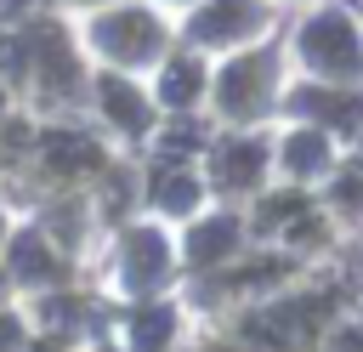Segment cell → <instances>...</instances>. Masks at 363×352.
I'll return each mask as SVG.
<instances>
[{
  "mask_svg": "<svg viewBox=\"0 0 363 352\" xmlns=\"http://www.w3.org/2000/svg\"><path fill=\"white\" fill-rule=\"evenodd\" d=\"M301 51H306V62L323 68V74H357V62H363L357 34H352V23H346L340 11L312 17V23L301 28Z\"/></svg>",
  "mask_w": 363,
  "mask_h": 352,
  "instance_id": "1",
  "label": "cell"
},
{
  "mask_svg": "<svg viewBox=\"0 0 363 352\" xmlns=\"http://www.w3.org/2000/svg\"><path fill=\"white\" fill-rule=\"evenodd\" d=\"M45 153H51L57 170H85V165H96V148H91L85 136H51Z\"/></svg>",
  "mask_w": 363,
  "mask_h": 352,
  "instance_id": "6",
  "label": "cell"
},
{
  "mask_svg": "<svg viewBox=\"0 0 363 352\" xmlns=\"http://www.w3.org/2000/svg\"><path fill=\"white\" fill-rule=\"evenodd\" d=\"M233 238H238V227H233V221H210V227H199V233H193V255H199V261H216Z\"/></svg>",
  "mask_w": 363,
  "mask_h": 352,
  "instance_id": "7",
  "label": "cell"
},
{
  "mask_svg": "<svg viewBox=\"0 0 363 352\" xmlns=\"http://www.w3.org/2000/svg\"><path fill=\"white\" fill-rule=\"evenodd\" d=\"M34 40H40V62H45V79H51V85H74V57H68L62 34H57V28H34Z\"/></svg>",
  "mask_w": 363,
  "mask_h": 352,
  "instance_id": "4",
  "label": "cell"
},
{
  "mask_svg": "<svg viewBox=\"0 0 363 352\" xmlns=\"http://www.w3.org/2000/svg\"><path fill=\"white\" fill-rule=\"evenodd\" d=\"M130 255H136V267H142V273L164 267V244H159L153 233H136V238H130Z\"/></svg>",
  "mask_w": 363,
  "mask_h": 352,
  "instance_id": "12",
  "label": "cell"
},
{
  "mask_svg": "<svg viewBox=\"0 0 363 352\" xmlns=\"http://www.w3.org/2000/svg\"><path fill=\"white\" fill-rule=\"evenodd\" d=\"M261 97V62L250 57V62H233L227 68V79H221V102L227 108H244V102H255Z\"/></svg>",
  "mask_w": 363,
  "mask_h": 352,
  "instance_id": "5",
  "label": "cell"
},
{
  "mask_svg": "<svg viewBox=\"0 0 363 352\" xmlns=\"http://www.w3.org/2000/svg\"><path fill=\"white\" fill-rule=\"evenodd\" d=\"M199 85H204V74H199L193 62H176V68H170V79H164V102H187Z\"/></svg>",
  "mask_w": 363,
  "mask_h": 352,
  "instance_id": "9",
  "label": "cell"
},
{
  "mask_svg": "<svg viewBox=\"0 0 363 352\" xmlns=\"http://www.w3.org/2000/svg\"><path fill=\"white\" fill-rule=\"evenodd\" d=\"M261 170V148L255 142H238L233 153H227V182H250Z\"/></svg>",
  "mask_w": 363,
  "mask_h": 352,
  "instance_id": "11",
  "label": "cell"
},
{
  "mask_svg": "<svg viewBox=\"0 0 363 352\" xmlns=\"http://www.w3.org/2000/svg\"><path fill=\"white\" fill-rule=\"evenodd\" d=\"M164 329H170V318H164V312H142V318H136V341H142V346H159V341H164Z\"/></svg>",
  "mask_w": 363,
  "mask_h": 352,
  "instance_id": "14",
  "label": "cell"
},
{
  "mask_svg": "<svg viewBox=\"0 0 363 352\" xmlns=\"http://www.w3.org/2000/svg\"><path fill=\"white\" fill-rule=\"evenodd\" d=\"M17 273H28V278H45L51 273V261H45V250L28 238V244H17Z\"/></svg>",
  "mask_w": 363,
  "mask_h": 352,
  "instance_id": "13",
  "label": "cell"
},
{
  "mask_svg": "<svg viewBox=\"0 0 363 352\" xmlns=\"http://www.w3.org/2000/svg\"><path fill=\"white\" fill-rule=\"evenodd\" d=\"M289 165H295V170H318V165H323V136H312V131L289 136Z\"/></svg>",
  "mask_w": 363,
  "mask_h": 352,
  "instance_id": "10",
  "label": "cell"
},
{
  "mask_svg": "<svg viewBox=\"0 0 363 352\" xmlns=\"http://www.w3.org/2000/svg\"><path fill=\"white\" fill-rule=\"evenodd\" d=\"M102 102H108L125 125H142V102H136V91H130L125 79H108V85H102Z\"/></svg>",
  "mask_w": 363,
  "mask_h": 352,
  "instance_id": "8",
  "label": "cell"
},
{
  "mask_svg": "<svg viewBox=\"0 0 363 352\" xmlns=\"http://www.w3.org/2000/svg\"><path fill=\"white\" fill-rule=\"evenodd\" d=\"M96 40H102V51H113L119 62H130V57H147L159 45V28L147 23V11H119V17L96 23Z\"/></svg>",
  "mask_w": 363,
  "mask_h": 352,
  "instance_id": "2",
  "label": "cell"
},
{
  "mask_svg": "<svg viewBox=\"0 0 363 352\" xmlns=\"http://www.w3.org/2000/svg\"><path fill=\"white\" fill-rule=\"evenodd\" d=\"M11 341H17V329H11V324H0V352H11Z\"/></svg>",
  "mask_w": 363,
  "mask_h": 352,
  "instance_id": "15",
  "label": "cell"
},
{
  "mask_svg": "<svg viewBox=\"0 0 363 352\" xmlns=\"http://www.w3.org/2000/svg\"><path fill=\"white\" fill-rule=\"evenodd\" d=\"M255 17H261V11H255L250 0H216V6H204V11H199L193 34H199V40H233V34H244Z\"/></svg>",
  "mask_w": 363,
  "mask_h": 352,
  "instance_id": "3",
  "label": "cell"
}]
</instances>
